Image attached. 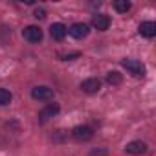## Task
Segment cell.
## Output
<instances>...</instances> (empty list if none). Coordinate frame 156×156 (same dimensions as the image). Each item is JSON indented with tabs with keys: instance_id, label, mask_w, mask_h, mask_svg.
<instances>
[{
	"instance_id": "6da1fadb",
	"label": "cell",
	"mask_w": 156,
	"mask_h": 156,
	"mask_svg": "<svg viewBox=\"0 0 156 156\" xmlns=\"http://www.w3.org/2000/svg\"><path fill=\"white\" fill-rule=\"evenodd\" d=\"M121 66H123L130 75H134V77H143V75H145V64H143L141 61H138V59L127 57V59L121 61Z\"/></svg>"
},
{
	"instance_id": "7a4b0ae2",
	"label": "cell",
	"mask_w": 156,
	"mask_h": 156,
	"mask_svg": "<svg viewBox=\"0 0 156 156\" xmlns=\"http://www.w3.org/2000/svg\"><path fill=\"white\" fill-rule=\"evenodd\" d=\"M72 138L79 143H85V141H90L94 138V129L88 127V125H77L73 130H72Z\"/></svg>"
},
{
	"instance_id": "3957f363",
	"label": "cell",
	"mask_w": 156,
	"mask_h": 156,
	"mask_svg": "<svg viewBox=\"0 0 156 156\" xmlns=\"http://www.w3.org/2000/svg\"><path fill=\"white\" fill-rule=\"evenodd\" d=\"M88 33H90V26H88L87 22H73V24L68 28V35L73 37V39H77V41L88 37Z\"/></svg>"
},
{
	"instance_id": "277c9868",
	"label": "cell",
	"mask_w": 156,
	"mask_h": 156,
	"mask_svg": "<svg viewBox=\"0 0 156 156\" xmlns=\"http://www.w3.org/2000/svg\"><path fill=\"white\" fill-rule=\"evenodd\" d=\"M31 98L35 101H50L53 98V90L46 85H37L31 88Z\"/></svg>"
},
{
	"instance_id": "5b68a950",
	"label": "cell",
	"mask_w": 156,
	"mask_h": 156,
	"mask_svg": "<svg viewBox=\"0 0 156 156\" xmlns=\"http://www.w3.org/2000/svg\"><path fill=\"white\" fill-rule=\"evenodd\" d=\"M59 110H61L59 103H48V105L39 112V116H37L39 123H46V121H50L51 118H55V116L59 114Z\"/></svg>"
},
{
	"instance_id": "8992f818",
	"label": "cell",
	"mask_w": 156,
	"mask_h": 156,
	"mask_svg": "<svg viewBox=\"0 0 156 156\" xmlns=\"http://www.w3.org/2000/svg\"><path fill=\"white\" fill-rule=\"evenodd\" d=\"M22 37H24L28 42L37 44V42L42 41V30H41L39 26H26V28L22 30Z\"/></svg>"
},
{
	"instance_id": "52a82bcc",
	"label": "cell",
	"mask_w": 156,
	"mask_h": 156,
	"mask_svg": "<svg viewBox=\"0 0 156 156\" xmlns=\"http://www.w3.org/2000/svg\"><path fill=\"white\" fill-rule=\"evenodd\" d=\"M125 152H127V154H132V156L145 154V152H147V143H145V141H141V140H134V141L127 143Z\"/></svg>"
},
{
	"instance_id": "ba28073f",
	"label": "cell",
	"mask_w": 156,
	"mask_h": 156,
	"mask_svg": "<svg viewBox=\"0 0 156 156\" xmlns=\"http://www.w3.org/2000/svg\"><path fill=\"white\" fill-rule=\"evenodd\" d=\"M81 90L85 94H98L101 90V81L98 77H88V79H85L81 83Z\"/></svg>"
},
{
	"instance_id": "9c48e42d",
	"label": "cell",
	"mask_w": 156,
	"mask_h": 156,
	"mask_svg": "<svg viewBox=\"0 0 156 156\" xmlns=\"http://www.w3.org/2000/svg\"><path fill=\"white\" fill-rule=\"evenodd\" d=\"M92 26L98 31H107L110 28V17L105 15V13H96L94 19H92Z\"/></svg>"
},
{
	"instance_id": "30bf717a",
	"label": "cell",
	"mask_w": 156,
	"mask_h": 156,
	"mask_svg": "<svg viewBox=\"0 0 156 156\" xmlns=\"http://www.w3.org/2000/svg\"><path fill=\"white\" fill-rule=\"evenodd\" d=\"M66 33H68V28H66L64 24H61V22H55V24L50 26V35H51V39L57 41V42H61V41L66 37Z\"/></svg>"
},
{
	"instance_id": "8fae6325",
	"label": "cell",
	"mask_w": 156,
	"mask_h": 156,
	"mask_svg": "<svg viewBox=\"0 0 156 156\" xmlns=\"http://www.w3.org/2000/svg\"><path fill=\"white\" fill-rule=\"evenodd\" d=\"M138 33H140L141 37H145V39H152V37L156 35V24H154L152 20H145V22L140 24Z\"/></svg>"
},
{
	"instance_id": "7c38bea8",
	"label": "cell",
	"mask_w": 156,
	"mask_h": 156,
	"mask_svg": "<svg viewBox=\"0 0 156 156\" xmlns=\"http://www.w3.org/2000/svg\"><path fill=\"white\" fill-rule=\"evenodd\" d=\"M105 79H107V83H108V85H112V87H119V85L123 83V75H121L118 70H112V72H108V73H107Z\"/></svg>"
},
{
	"instance_id": "4fadbf2b",
	"label": "cell",
	"mask_w": 156,
	"mask_h": 156,
	"mask_svg": "<svg viewBox=\"0 0 156 156\" xmlns=\"http://www.w3.org/2000/svg\"><path fill=\"white\" fill-rule=\"evenodd\" d=\"M130 8H132V4L129 2V0H116L114 2V9L118 13H129Z\"/></svg>"
},
{
	"instance_id": "5bb4252c",
	"label": "cell",
	"mask_w": 156,
	"mask_h": 156,
	"mask_svg": "<svg viewBox=\"0 0 156 156\" xmlns=\"http://www.w3.org/2000/svg\"><path fill=\"white\" fill-rule=\"evenodd\" d=\"M13 99V94L8 90V88H0V107H6L9 105Z\"/></svg>"
},
{
	"instance_id": "9a60e30c",
	"label": "cell",
	"mask_w": 156,
	"mask_h": 156,
	"mask_svg": "<svg viewBox=\"0 0 156 156\" xmlns=\"http://www.w3.org/2000/svg\"><path fill=\"white\" fill-rule=\"evenodd\" d=\"M61 57V61H73V59H77V57H81V53L79 51H73V53H62V55H59Z\"/></svg>"
},
{
	"instance_id": "2e32d148",
	"label": "cell",
	"mask_w": 156,
	"mask_h": 156,
	"mask_svg": "<svg viewBox=\"0 0 156 156\" xmlns=\"http://www.w3.org/2000/svg\"><path fill=\"white\" fill-rule=\"evenodd\" d=\"M33 17H35L37 20H42V19H46V9H44V8H35V11H33Z\"/></svg>"
},
{
	"instance_id": "e0dca14e",
	"label": "cell",
	"mask_w": 156,
	"mask_h": 156,
	"mask_svg": "<svg viewBox=\"0 0 156 156\" xmlns=\"http://www.w3.org/2000/svg\"><path fill=\"white\" fill-rule=\"evenodd\" d=\"M90 156H107V151H105V149H99V151L94 149V151L90 152Z\"/></svg>"
}]
</instances>
